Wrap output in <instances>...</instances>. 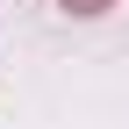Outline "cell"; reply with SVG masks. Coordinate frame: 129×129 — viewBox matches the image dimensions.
<instances>
[{
	"instance_id": "1",
	"label": "cell",
	"mask_w": 129,
	"mask_h": 129,
	"mask_svg": "<svg viewBox=\"0 0 129 129\" xmlns=\"http://www.w3.org/2000/svg\"><path fill=\"white\" fill-rule=\"evenodd\" d=\"M72 14H101V7H115V0H64Z\"/></svg>"
}]
</instances>
